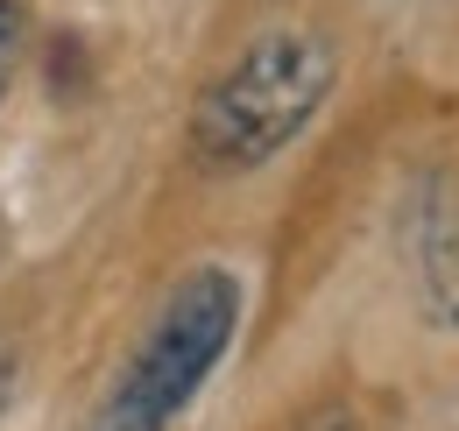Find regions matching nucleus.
Returning <instances> with one entry per match:
<instances>
[{
    "instance_id": "obj_4",
    "label": "nucleus",
    "mask_w": 459,
    "mask_h": 431,
    "mask_svg": "<svg viewBox=\"0 0 459 431\" xmlns=\"http://www.w3.org/2000/svg\"><path fill=\"white\" fill-rule=\"evenodd\" d=\"M0 403H7V354H0Z\"/></svg>"
},
{
    "instance_id": "obj_3",
    "label": "nucleus",
    "mask_w": 459,
    "mask_h": 431,
    "mask_svg": "<svg viewBox=\"0 0 459 431\" xmlns=\"http://www.w3.org/2000/svg\"><path fill=\"white\" fill-rule=\"evenodd\" d=\"M14 57H22V7L0 0V92H7V78H14Z\"/></svg>"
},
{
    "instance_id": "obj_1",
    "label": "nucleus",
    "mask_w": 459,
    "mask_h": 431,
    "mask_svg": "<svg viewBox=\"0 0 459 431\" xmlns=\"http://www.w3.org/2000/svg\"><path fill=\"white\" fill-rule=\"evenodd\" d=\"M333 92V50L304 29H276L233 57V71L198 100L191 149L212 170H255L325 107Z\"/></svg>"
},
{
    "instance_id": "obj_2",
    "label": "nucleus",
    "mask_w": 459,
    "mask_h": 431,
    "mask_svg": "<svg viewBox=\"0 0 459 431\" xmlns=\"http://www.w3.org/2000/svg\"><path fill=\"white\" fill-rule=\"evenodd\" d=\"M233 319H240V283L227 269L184 276L163 319L149 325V339L134 347V361L120 368L114 396L100 410V431H170L177 410L198 396V382L220 368Z\"/></svg>"
}]
</instances>
